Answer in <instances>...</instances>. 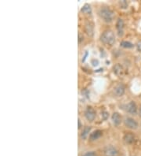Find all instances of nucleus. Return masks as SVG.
<instances>
[{"label":"nucleus","mask_w":141,"mask_h":156,"mask_svg":"<svg viewBox=\"0 0 141 156\" xmlns=\"http://www.w3.org/2000/svg\"><path fill=\"white\" fill-rule=\"evenodd\" d=\"M119 5L122 9H126L128 7V2L125 0H122L119 2Z\"/></svg>","instance_id":"f3484780"},{"label":"nucleus","mask_w":141,"mask_h":156,"mask_svg":"<svg viewBox=\"0 0 141 156\" xmlns=\"http://www.w3.org/2000/svg\"><path fill=\"white\" fill-rule=\"evenodd\" d=\"M85 32L87 33V35L90 37H93L94 35V25L92 22H87L85 25Z\"/></svg>","instance_id":"1a4fd4ad"},{"label":"nucleus","mask_w":141,"mask_h":156,"mask_svg":"<svg viewBox=\"0 0 141 156\" xmlns=\"http://www.w3.org/2000/svg\"><path fill=\"white\" fill-rule=\"evenodd\" d=\"M123 140H124L125 144H132V143L135 141V136L134 135L131 133H125V135H124V136H123Z\"/></svg>","instance_id":"9d476101"},{"label":"nucleus","mask_w":141,"mask_h":156,"mask_svg":"<svg viewBox=\"0 0 141 156\" xmlns=\"http://www.w3.org/2000/svg\"><path fill=\"white\" fill-rule=\"evenodd\" d=\"M100 40L104 44L107 45V46H112L115 43V33L111 30L104 31L100 36Z\"/></svg>","instance_id":"f03ea898"},{"label":"nucleus","mask_w":141,"mask_h":156,"mask_svg":"<svg viewBox=\"0 0 141 156\" xmlns=\"http://www.w3.org/2000/svg\"><path fill=\"white\" fill-rule=\"evenodd\" d=\"M96 114H97L96 110L92 107H87V108L85 110V117L87 119V121H90V122L94 121Z\"/></svg>","instance_id":"20e7f679"},{"label":"nucleus","mask_w":141,"mask_h":156,"mask_svg":"<svg viewBox=\"0 0 141 156\" xmlns=\"http://www.w3.org/2000/svg\"><path fill=\"white\" fill-rule=\"evenodd\" d=\"M82 156H97V154L95 152H89L85 153Z\"/></svg>","instance_id":"6ab92c4d"},{"label":"nucleus","mask_w":141,"mask_h":156,"mask_svg":"<svg viewBox=\"0 0 141 156\" xmlns=\"http://www.w3.org/2000/svg\"><path fill=\"white\" fill-rule=\"evenodd\" d=\"M125 87L123 84H118L117 86L115 88V90H114V92H115V95L118 97H121L124 94H125Z\"/></svg>","instance_id":"0eeeda50"},{"label":"nucleus","mask_w":141,"mask_h":156,"mask_svg":"<svg viewBox=\"0 0 141 156\" xmlns=\"http://www.w3.org/2000/svg\"><path fill=\"white\" fill-rule=\"evenodd\" d=\"M101 114H102V118H103L104 120H107V119L108 118V114H109L108 112H107L104 110V111L102 112Z\"/></svg>","instance_id":"a211bd4d"},{"label":"nucleus","mask_w":141,"mask_h":156,"mask_svg":"<svg viewBox=\"0 0 141 156\" xmlns=\"http://www.w3.org/2000/svg\"><path fill=\"white\" fill-rule=\"evenodd\" d=\"M81 12L83 13V14H90L91 12H92V9H91V7L89 4H85L83 7H82Z\"/></svg>","instance_id":"2eb2a0df"},{"label":"nucleus","mask_w":141,"mask_h":156,"mask_svg":"<svg viewBox=\"0 0 141 156\" xmlns=\"http://www.w3.org/2000/svg\"><path fill=\"white\" fill-rule=\"evenodd\" d=\"M84 40V37H83V35H82L81 33H79V43L80 44V43L82 41V40Z\"/></svg>","instance_id":"412c9836"},{"label":"nucleus","mask_w":141,"mask_h":156,"mask_svg":"<svg viewBox=\"0 0 141 156\" xmlns=\"http://www.w3.org/2000/svg\"><path fill=\"white\" fill-rule=\"evenodd\" d=\"M124 124L127 128H130V129H137L138 128L137 121L132 118H130V117L125 118V120H124Z\"/></svg>","instance_id":"7ed1b4c3"},{"label":"nucleus","mask_w":141,"mask_h":156,"mask_svg":"<svg viewBox=\"0 0 141 156\" xmlns=\"http://www.w3.org/2000/svg\"><path fill=\"white\" fill-rule=\"evenodd\" d=\"M111 120H112V122L115 126H118L121 124V121H122V118H121V115L118 113L115 112L112 114L111 116Z\"/></svg>","instance_id":"f8f14e48"},{"label":"nucleus","mask_w":141,"mask_h":156,"mask_svg":"<svg viewBox=\"0 0 141 156\" xmlns=\"http://www.w3.org/2000/svg\"><path fill=\"white\" fill-rule=\"evenodd\" d=\"M124 26H125V23L122 18H118L116 23V28L118 30V34L119 36H122L124 34Z\"/></svg>","instance_id":"6e6552de"},{"label":"nucleus","mask_w":141,"mask_h":156,"mask_svg":"<svg viewBox=\"0 0 141 156\" xmlns=\"http://www.w3.org/2000/svg\"><path fill=\"white\" fill-rule=\"evenodd\" d=\"M98 14L100 18L103 19V21L107 23H110L113 21L115 17V13L109 7H101L98 11Z\"/></svg>","instance_id":"f257e3e1"},{"label":"nucleus","mask_w":141,"mask_h":156,"mask_svg":"<svg viewBox=\"0 0 141 156\" xmlns=\"http://www.w3.org/2000/svg\"><path fill=\"white\" fill-rule=\"evenodd\" d=\"M104 156H118V151L115 147L109 145L104 149Z\"/></svg>","instance_id":"39448f33"},{"label":"nucleus","mask_w":141,"mask_h":156,"mask_svg":"<svg viewBox=\"0 0 141 156\" xmlns=\"http://www.w3.org/2000/svg\"><path fill=\"white\" fill-rule=\"evenodd\" d=\"M114 70V73H115L117 76H121V75L123 73V67L121 65V64H116L113 68Z\"/></svg>","instance_id":"ddd939ff"},{"label":"nucleus","mask_w":141,"mask_h":156,"mask_svg":"<svg viewBox=\"0 0 141 156\" xmlns=\"http://www.w3.org/2000/svg\"><path fill=\"white\" fill-rule=\"evenodd\" d=\"M125 110L128 113L132 114V115H136L138 111V108L134 101H131L125 106Z\"/></svg>","instance_id":"423d86ee"},{"label":"nucleus","mask_w":141,"mask_h":156,"mask_svg":"<svg viewBox=\"0 0 141 156\" xmlns=\"http://www.w3.org/2000/svg\"><path fill=\"white\" fill-rule=\"evenodd\" d=\"M78 124H79L78 128H79V129H80V128H82V123H81V121H80V119H79V121H78Z\"/></svg>","instance_id":"4be33fe9"},{"label":"nucleus","mask_w":141,"mask_h":156,"mask_svg":"<svg viewBox=\"0 0 141 156\" xmlns=\"http://www.w3.org/2000/svg\"><path fill=\"white\" fill-rule=\"evenodd\" d=\"M137 51L139 52H141V41H139V42H137Z\"/></svg>","instance_id":"aec40b11"},{"label":"nucleus","mask_w":141,"mask_h":156,"mask_svg":"<svg viewBox=\"0 0 141 156\" xmlns=\"http://www.w3.org/2000/svg\"><path fill=\"white\" fill-rule=\"evenodd\" d=\"M120 45L122 47L127 48V49H129V48H132V47H133V44H132V43L130 42V41H126V40H123V41H122Z\"/></svg>","instance_id":"dca6fc26"},{"label":"nucleus","mask_w":141,"mask_h":156,"mask_svg":"<svg viewBox=\"0 0 141 156\" xmlns=\"http://www.w3.org/2000/svg\"><path fill=\"white\" fill-rule=\"evenodd\" d=\"M139 116L141 117V105L140 106V108H139Z\"/></svg>","instance_id":"5701e85b"},{"label":"nucleus","mask_w":141,"mask_h":156,"mask_svg":"<svg viewBox=\"0 0 141 156\" xmlns=\"http://www.w3.org/2000/svg\"><path fill=\"white\" fill-rule=\"evenodd\" d=\"M103 135V132L101 130H99V129H97V130L93 131V133H90V135H89V140L91 141H95V140H98L99 138L101 137V136Z\"/></svg>","instance_id":"9b49d317"},{"label":"nucleus","mask_w":141,"mask_h":156,"mask_svg":"<svg viewBox=\"0 0 141 156\" xmlns=\"http://www.w3.org/2000/svg\"><path fill=\"white\" fill-rule=\"evenodd\" d=\"M91 130V127L90 126H86L85 128H83V130L82 131L81 133V138L82 140H86L88 135L89 134Z\"/></svg>","instance_id":"4468645a"}]
</instances>
